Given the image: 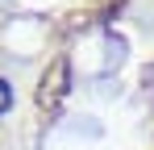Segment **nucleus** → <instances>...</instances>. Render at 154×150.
Segmentation results:
<instances>
[{
	"instance_id": "1",
	"label": "nucleus",
	"mask_w": 154,
	"mask_h": 150,
	"mask_svg": "<svg viewBox=\"0 0 154 150\" xmlns=\"http://www.w3.org/2000/svg\"><path fill=\"white\" fill-rule=\"evenodd\" d=\"M67 92H71V63H67V54H58L50 67H46L42 83H38V108H42L46 117H54V113L63 108Z\"/></svg>"
},
{
	"instance_id": "2",
	"label": "nucleus",
	"mask_w": 154,
	"mask_h": 150,
	"mask_svg": "<svg viewBox=\"0 0 154 150\" xmlns=\"http://www.w3.org/2000/svg\"><path fill=\"white\" fill-rule=\"evenodd\" d=\"M8 104H13V92H8V83H4V79H0V113H4V108H8Z\"/></svg>"
}]
</instances>
